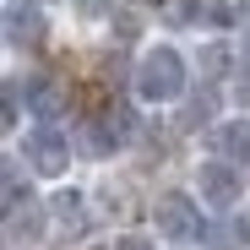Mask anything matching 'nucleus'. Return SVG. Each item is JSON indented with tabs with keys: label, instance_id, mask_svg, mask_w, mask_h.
<instances>
[{
	"label": "nucleus",
	"instance_id": "nucleus-1",
	"mask_svg": "<svg viewBox=\"0 0 250 250\" xmlns=\"http://www.w3.org/2000/svg\"><path fill=\"white\" fill-rule=\"evenodd\" d=\"M136 93L147 104H174L185 93V60H180V49H169V44L147 49L142 65H136Z\"/></svg>",
	"mask_w": 250,
	"mask_h": 250
},
{
	"label": "nucleus",
	"instance_id": "nucleus-2",
	"mask_svg": "<svg viewBox=\"0 0 250 250\" xmlns=\"http://www.w3.org/2000/svg\"><path fill=\"white\" fill-rule=\"evenodd\" d=\"M152 223H158L163 239H196L201 234V207L190 196H180V190H163L152 201Z\"/></svg>",
	"mask_w": 250,
	"mask_h": 250
},
{
	"label": "nucleus",
	"instance_id": "nucleus-3",
	"mask_svg": "<svg viewBox=\"0 0 250 250\" xmlns=\"http://www.w3.org/2000/svg\"><path fill=\"white\" fill-rule=\"evenodd\" d=\"M22 158L33 163V174L55 180V174H65V163H71V142H65L60 131H33L27 147H22Z\"/></svg>",
	"mask_w": 250,
	"mask_h": 250
},
{
	"label": "nucleus",
	"instance_id": "nucleus-4",
	"mask_svg": "<svg viewBox=\"0 0 250 250\" xmlns=\"http://www.w3.org/2000/svg\"><path fill=\"white\" fill-rule=\"evenodd\" d=\"M196 190H201V207H234L245 180L234 174V163H201L196 169Z\"/></svg>",
	"mask_w": 250,
	"mask_h": 250
},
{
	"label": "nucleus",
	"instance_id": "nucleus-5",
	"mask_svg": "<svg viewBox=\"0 0 250 250\" xmlns=\"http://www.w3.org/2000/svg\"><path fill=\"white\" fill-rule=\"evenodd\" d=\"M22 98H27V109H33L38 120H55V114L65 109V93L55 87L49 76H27V87H22Z\"/></svg>",
	"mask_w": 250,
	"mask_h": 250
},
{
	"label": "nucleus",
	"instance_id": "nucleus-6",
	"mask_svg": "<svg viewBox=\"0 0 250 250\" xmlns=\"http://www.w3.org/2000/svg\"><path fill=\"white\" fill-rule=\"evenodd\" d=\"M6 33H11V44H38L44 38V11L38 6H11L6 11Z\"/></svg>",
	"mask_w": 250,
	"mask_h": 250
},
{
	"label": "nucleus",
	"instance_id": "nucleus-7",
	"mask_svg": "<svg viewBox=\"0 0 250 250\" xmlns=\"http://www.w3.org/2000/svg\"><path fill=\"white\" fill-rule=\"evenodd\" d=\"M218 147L234 163H250V120H223L218 125Z\"/></svg>",
	"mask_w": 250,
	"mask_h": 250
},
{
	"label": "nucleus",
	"instance_id": "nucleus-8",
	"mask_svg": "<svg viewBox=\"0 0 250 250\" xmlns=\"http://www.w3.org/2000/svg\"><path fill=\"white\" fill-rule=\"evenodd\" d=\"M229 65H234L229 44H207V49H201V71H207V76H223Z\"/></svg>",
	"mask_w": 250,
	"mask_h": 250
},
{
	"label": "nucleus",
	"instance_id": "nucleus-9",
	"mask_svg": "<svg viewBox=\"0 0 250 250\" xmlns=\"http://www.w3.org/2000/svg\"><path fill=\"white\" fill-rule=\"evenodd\" d=\"M185 17L190 22H229V11L218 6V0H185Z\"/></svg>",
	"mask_w": 250,
	"mask_h": 250
},
{
	"label": "nucleus",
	"instance_id": "nucleus-10",
	"mask_svg": "<svg viewBox=\"0 0 250 250\" xmlns=\"http://www.w3.org/2000/svg\"><path fill=\"white\" fill-rule=\"evenodd\" d=\"M76 207H82V196H76V190H65V196L55 201V212H60V223H82V212H76Z\"/></svg>",
	"mask_w": 250,
	"mask_h": 250
},
{
	"label": "nucleus",
	"instance_id": "nucleus-11",
	"mask_svg": "<svg viewBox=\"0 0 250 250\" xmlns=\"http://www.w3.org/2000/svg\"><path fill=\"white\" fill-rule=\"evenodd\" d=\"M76 11H82V17H104L109 0H76Z\"/></svg>",
	"mask_w": 250,
	"mask_h": 250
},
{
	"label": "nucleus",
	"instance_id": "nucleus-12",
	"mask_svg": "<svg viewBox=\"0 0 250 250\" xmlns=\"http://www.w3.org/2000/svg\"><path fill=\"white\" fill-rule=\"evenodd\" d=\"M234 234H239V245H250V207L239 212V223H234Z\"/></svg>",
	"mask_w": 250,
	"mask_h": 250
},
{
	"label": "nucleus",
	"instance_id": "nucleus-13",
	"mask_svg": "<svg viewBox=\"0 0 250 250\" xmlns=\"http://www.w3.org/2000/svg\"><path fill=\"white\" fill-rule=\"evenodd\" d=\"M114 250H152V245H147V239H136V234H131V239H120V245H114Z\"/></svg>",
	"mask_w": 250,
	"mask_h": 250
},
{
	"label": "nucleus",
	"instance_id": "nucleus-14",
	"mask_svg": "<svg viewBox=\"0 0 250 250\" xmlns=\"http://www.w3.org/2000/svg\"><path fill=\"white\" fill-rule=\"evenodd\" d=\"M245 71H250V38H245Z\"/></svg>",
	"mask_w": 250,
	"mask_h": 250
}]
</instances>
